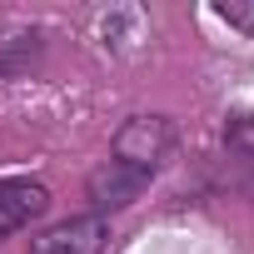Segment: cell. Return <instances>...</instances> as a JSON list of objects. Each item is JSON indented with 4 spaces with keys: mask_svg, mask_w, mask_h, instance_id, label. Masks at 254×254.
<instances>
[{
    "mask_svg": "<svg viewBox=\"0 0 254 254\" xmlns=\"http://www.w3.org/2000/svg\"><path fill=\"white\" fill-rule=\"evenodd\" d=\"M170 150H175V130H170L165 120H130V125L115 135V160L140 165V170H150V175H155V165L170 160Z\"/></svg>",
    "mask_w": 254,
    "mask_h": 254,
    "instance_id": "6da1fadb",
    "label": "cell"
},
{
    "mask_svg": "<svg viewBox=\"0 0 254 254\" xmlns=\"http://www.w3.org/2000/svg\"><path fill=\"white\" fill-rule=\"evenodd\" d=\"M150 185V170L140 165H125V160H105L95 175H90V199L95 209H120V204H135Z\"/></svg>",
    "mask_w": 254,
    "mask_h": 254,
    "instance_id": "7a4b0ae2",
    "label": "cell"
},
{
    "mask_svg": "<svg viewBox=\"0 0 254 254\" xmlns=\"http://www.w3.org/2000/svg\"><path fill=\"white\" fill-rule=\"evenodd\" d=\"M100 249H105V219H95V214L65 219L30 244V254H100Z\"/></svg>",
    "mask_w": 254,
    "mask_h": 254,
    "instance_id": "3957f363",
    "label": "cell"
},
{
    "mask_svg": "<svg viewBox=\"0 0 254 254\" xmlns=\"http://www.w3.org/2000/svg\"><path fill=\"white\" fill-rule=\"evenodd\" d=\"M50 194L30 180H0V234H10L20 224H30L35 214H45Z\"/></svg>",
    "mask_w": 254,
    "mask_h": 254,
    "instance_id": "277c9868",
    "label": "cell"
},
{
    "mask_svg": "<svg viewBox=\"0 0 254 254\" xmlns=\"http://www.w3.org/2000/svg\"><path fill=\"white\" fill-rule=\"evenodd\" d=\"M35 55H40V35H35V30H10V35H0V75L30 70Z\"/></svg>",
    "mask_w": 254,
    "mask_h": 254,
    "instance_id": "5b68a950",
    "label": "cell"
}]
</instances>
